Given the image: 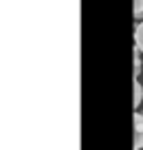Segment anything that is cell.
Here are the masks:
<instances>
[{
  "instance_id": "cell-1",
  "label": "cell",
  "mask_w": 143,
  "mask_h": 150,
  "mask_svg": "<svg viewBox=\"0 0 143 150\" xmlns=\"http://www.w3.org/2000/svg\"><path fill=\"white\" fill-rule=\"evenodd\" d=\"M134 99H132V104H134V108H139L141 106V99H143V88H141V82L139 80H134Z\"/></svg>"
},
{
  "instance_id": "cell-2",
  "label": "cell",
  "mask_w": 143,
  "mask_h": 150,
  "mask_svg": "<svg viewBox=\"0 0 143 150\" xmlns=\"http://www.w3.org/2000/svg\"><path fill=\"white\" fill-rule=\"evenodd\" d=\"M134 42H137V51L143 53V22L137 24V29H134Z\"/></svg>"
},
{
  "instance_id": "cell-3",
  "label": "cell",
  "mask_w": 143,
  "mask_h": 150,
  "mask_svg": "<svg viewBox=\"0 0 143 150\" xmlns=\"http://www.w3.org/2000/svg\"><path fill=\"white\" fill-rule=\"evenodd\" d=\"M134 132H143V112L134 115Z\"/></svg>"
},
{
  "instance_id": "cell-4",
  "label": "cell",
  "mask_w": 143,
  "mask_h": 150,
  "mask_svg": "<svg viewBox=\"0 0 143 150\" xmlns=\"http://www.w3.org/2000/svg\"><path fill=\"white\" fill-rule=\"evenodd\" d=\"M134 148L137 150L143 148V132H134Z\"/></svg>"
},
{
  "instance_id": "cell-5",
  "label": "cell",
  "mask_w": 143,
  "mask_h": 150,
  "mask_svg": "<svg viewBox=\"0 0 143 150\" xmlns=\"http://www.w3.org/2000/svg\"><path fill=\"white\" fill-rule=\"evenodd\" d=\"M143 13V0H134V16H141Z\"/></svg>"
}]
</instances>
